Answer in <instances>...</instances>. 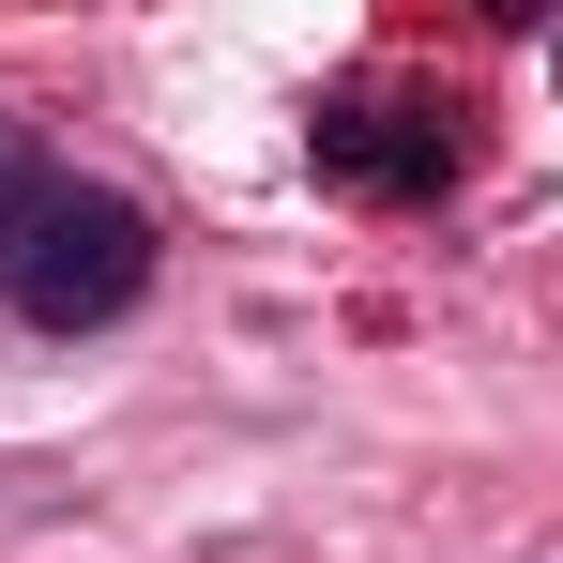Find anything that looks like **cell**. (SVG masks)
<instances>
[{
	"instance_id": "obj_1",
	"label": "cell",
	"mask_w": 563,
	"mask_h": 563,
	"mask_svg": "<svg viewBox=\"0 0 563 563\" xmlns=\"http://www.w3.org/2000/svg\"><path fill=\"white\" fill-rule=\"evenodd\" d=\"M153 289V213L122 184H77V168H0V305L31 335H92Z\"/></svg>"
},
{
	"instance_id": "obj_2",
	"label": "cell",
	"mask_w": 563,
	"mask_h": 563,
	"mask_svg": "<svg viewBox=\"0 0 563 563\" xmlns=\"http://www.w3.org/2000/svg\"><path fill=\"white\" fill-rule=\"evenodd\" d=\"M305 153H320L335 184H366V198H442L472 168L457 107H411V92H335L320 122H305Z\"/></svg>"
},
{
	"instance_id": "obj_3",
	"label": "cell",
	"mask_w": 563,
	"mask_h": 563,
	"mask_svg": "<svg viewBox=\"0 0 563 563\" xmlns=\"http://www.w3.org/2000/svg\"><path fill=\"white\" fill-rule=\"evenodd\" d=\"M0 168H15V122H0Z\"/></svg>"
}]
</instances>
